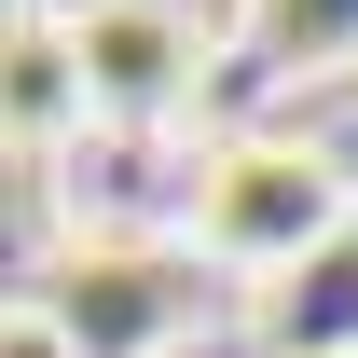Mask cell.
I'll use <instances>...</instances> for the list:
<instances>
[{"label":"cell","instance_id":"cell-1","mask_svg":"<svg viewBox=\"0 0 358 358\" xmlns=\"http://www.w3.org/2000/svg\"><path fill=\"white\" fill-rule=\"evenodd\" d=\"M358 221V179L331 138H289V124H248L221 138L207 166H193V207H179V234H193V262H221V275H289L303 248H331V234Z\"/></svg>","mask_w":358,"mask_h":358},{"label":"cell","instance_id":"cell-2","mask_svg":"<svg viewBox=\"0 0 358 358\" xmlns=\"http://www.w3.org/2000/svg\"><path fill=\"white\" fill-rule=\"evenodd\" d=\"M69 42H83V124H124V138L179 124L193 83H207V28L179 0H83Z\"/></svg>","mask_w":358,"mask_h":358},{"label":"cell","instance_id":"cell-3","mask_svg":"<svg viewBox=\"0 0 358 358\" xmlns=\"http://www.w3.org/2000/svg\"><path fill=\"white\" fill-rule=\"evenodd\" d=\"M42 317L83 358H152L179 331V262H166V248H83V262L42 289Z\"/></svg>","mask_w":358,"mask_h":358},{"label":"cell","instance_id":"cell-4","mask_svg":"<svg viewBox=\"0 0 358 358\" xmlns=\"http://www.w3.org/2000/svg\"><path fill=\"white\" fill-rule=\"evenodd\" d=\"M83 138V42L55 0L0 14V152H69Z\"/></svg>","mask_w":358,"mask_h":358},{"label":"cell","instance_id":"cell-5","mask_svg":"<svg viewBox=\"0 0 358 358\" xmlns=\"http://www.w3.org/2000/svg\"><path fill=\"white\" fill-rule=\"evenodd\" d=\"M248 331H262V358H358V221L331 248H303L289 275H262Z\"/></svg>","mask_w":358,"mask_h":358},{"label":"cell","instance_id":"cell-6","mask_svg":"<svg viewBox=\"0 0 358 358\" xmlns=\"http://www.w3.org/2000/svg\"><path fill=\"white\" fill-rule=\"evenodd\" d=\"M0 358H83V345H69L42 303H0Z\"/></svg>","mask_w":358,"mask_h":358}]
</instances>
